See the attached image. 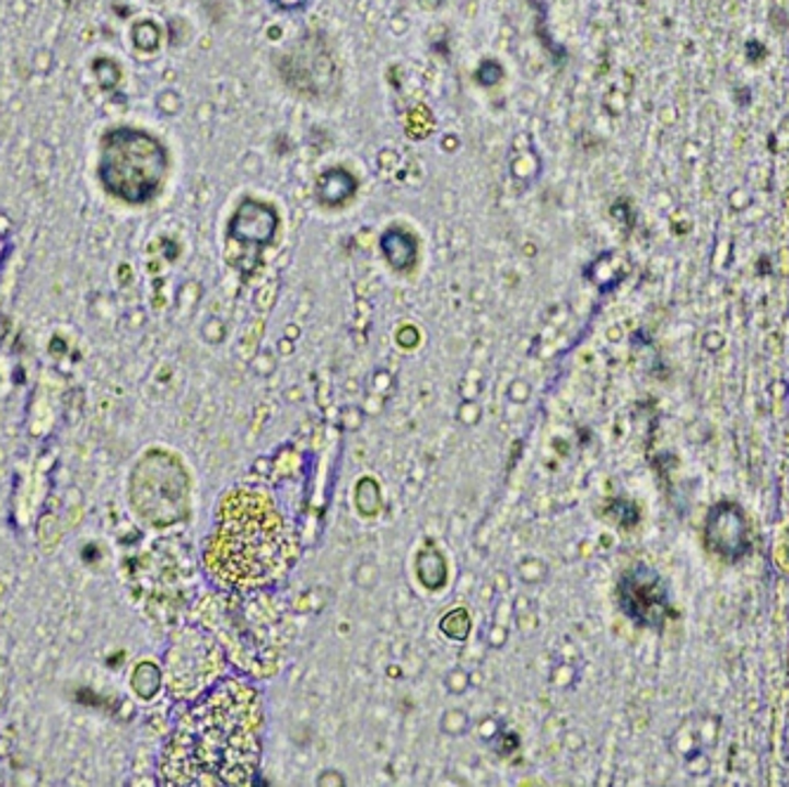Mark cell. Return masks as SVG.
<instances>
[{
	"mask_svg": "<svg viewBox=\"0 0 789 787\" xmlns=\"http://www.w3.org/2000/svg\"><path fill=\"white\" fill-rule=\"evenodd\" d=\"M381 246H383L385 258H388L391 265L397 267V270H407V267L416 261V240L407 232H402V230L385 232L381 240Z\"/></svg>",
	"mask_w": 789,
	"mask_h": 787,
	"instance_id": "obj_5",
	"label": "cell"
},
{
	"mask_svg": "<svg viewBox=\"0 0 789 787\" xmlns=\"http://www.w3.org/2000/svg\"><path fill=\"white\" fill-rule=\"evenodd\" d=\"M442 632L446 636L456 638V641H466V636L471 632V617H468V613L464 611V607H459V611L450 613L442 620Z\"/></svg>",
	"mask_w": 789,
	"mask_h": 787,
	"instance_id": "obj_8",
	"label": "cell"
},
{
	"mask_svg": "<svg viewBox=\"0 0 789 787\" xmlns=\"http://www.w3.org/2000/svg\"><path fill=\"white\" fill-rule=\"evenodd\" d=\"M444 686H446V691H450V693L461 695V693H466V691H468V686H471V676H468V672L459 670V667H456V670L446 672V676H444Z\"/></svg>",
	"mask_w": 789,
	"mask_h": 787,
	"instance_id": "obj_10",
	"label": "cell"
},
{
	"mask_svg": "<svg viewBox=\"0 0 789 787\" xmlns=\"http://www.w3.org/2000/svg\"><path fill=\"white\" fill-rule=\"evenodd\" d=\"M705 537L709 552L721 558H740L742 554H747L750 548L747 521H744V516L735 504H719V507L711 509Z\"/></svg>",
	"mask_w": 789,
	"mask_h": 787,
	"instance_id": "obj_4",
	"label": "cell"
},
{
	"mask_svg": "<svg viewBox=\"0 0 789 787\" xmlns=\"http://www.w3.org/2000/svg\"><path fill=\"white\" fill-rule=\"evenodd\" d=\"M416 575H419L426 589H428V585H430V589H440L444 585L446 566H444V558L440 556L438 548L428 546L419 556H416Z\"/></svg>",
	"mask_w": 789,
	"mask_h": 787,
	"instance_id": "obj_6",
	"label": "cell"
},
{
	"mask_svg": "<svg viewBox=\"0 0 789 787\" xmlns=\"http://www.w3.org/2000/svg\"><path fill=\"white\" fill-rule=\"evenodd\" d=\"M265 711L258 691L225 681L192 707L166 742L161 780L173 787H244L258 774Z\"/></svg>",
	"mask_w": 789,
	"mask_h": 787,
	"instance_id": "obj_1",
	"label": "cell"
},
{
	"mask_svg": "<svg viewBox=\"0 0 789 787\" xmlns=\"http://www.w3.org/2000/svg\"><path fill=\"white\" fill-rule=\"evenodd\" d=\"M355 504L362 516H376L381 509L379 485L371 478L360 481V485H357V489H355Z\"/></svg>",
	"mask_w": 789,
	"mask_h": 787,
	"instance_id": "obj_7",
	"label": "cell"
},
{
	"mask_svg": "<svg viewBox=\"0 0 789 787\" xmlns=\"http://www.w3.org/2000/svg\"><path fill=\"white\" fill-rule=\"evenodd\" d=\"M275 8L285 10V12H293V10H301L308 5V0H272Z\"/></svg>",
	"mask_w": 789,
	"mask_h": 787,
	"instance_id": "obj_12",
	"label": "cell"
},
{
	"mask_svg": "<svg viewBox=\"0 0 789 787\" xmlns=\"http://www.w3.org/2000/svg\"><path fill=\"white\" fill-rule=\"evenodd\" d=\"M440 731H442L444 736H452V738L464 736V733L468 731V715H466L464 709H459V707L446 709L444 715H442V719H440Z\"/></svg>",
	"mask_w": 789,
	"mask_h": 787,
	"instance_id": "obj_9",
	"label": "cell"
},
{
	"mask_svg": "<svg viewBox=\"0 0 789 787\" xmlns=\"http://www.w3.org/2000/svg\"><path fill=\"white\" fill-rule=\"evenodd\" d=\"M293 556V537L275 501L258 489H232L222 497L218 525L206 544V568L230 589L275 582Z\"/></svg>",
	"mask_w": 789,
	"mask_h": 787,
	"instance_id": "obj_2",
	"label": "cell"
},
{
	"mask_svg": "<svg viewBox=\"0 0 789 787\" xmlns=\"http://www.w3.org/2000/svg\"><path fill=\"white\" fill-rule=\"evenodd\" d=\"M317 785L320 787H344V785H348V780H346V776L344 774H340V771H322V774L317 776Z\"/></svg>",
	"mask_w": 789,
	"mask_h": 787,
	"instance_id": "obj_11",
	"label": "cell"
},
{
	"mask_svg": "<svg viewBox=\"0 0 789 787\" xmlns=\"http://www.w3.org/2000/svg\"><path fill=\"white\" fill-rule=\"evenodd\" d=\"M622 603L627 607L629 615L648 627H662L664 617L669 613L666 591L660 582V577L648 568H636L624 577L622 582Z\"/></svg>",
	"mask_w": 789,
	"mask_h": 787,
	"instance_id": "obj_3",
	"label": "cell"
}]
</instances>
